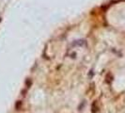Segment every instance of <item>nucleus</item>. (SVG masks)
Segmentation results:
<instances>
[{"instance_id":"1","label":"nucleus","mask_w":125,"mask_h":113,"mask_svg":"<svg viewBox=\"0 0 125 113\" xmlns=\"http://www.w3.org/2000/svg\"><path fill=\"white\" fill-rule=\"evenodd\" d=\"M95 106H96V102H94L93 104H92V112L93 113H96L98 111V108H96Z\"/></svg>"}]
</instances>
